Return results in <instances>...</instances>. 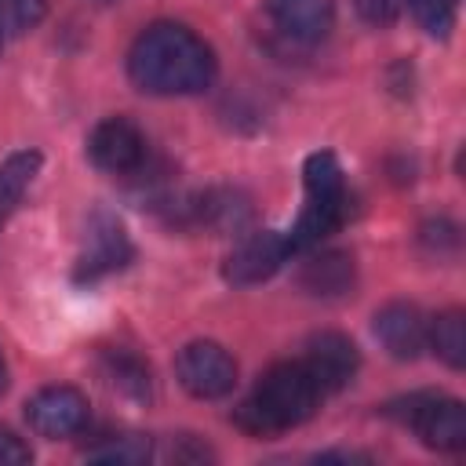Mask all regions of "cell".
<instances>
[{"instance_id": "6da1fadb", "label": "cell", "mask_w": 466, "mask_h": 466, "mask_svg": "<svg viewBox=\"0 0 466 466\" xmlns=\"http://www.w3.org/2000/svg\"><path fill=\"white\" fill-rule=\"evenodd\" d=\"M215 51L178 22H157L127 51V76L146 95H200L215 80Z\"/></svg>"}, {"instance_id": "7a4b0ae2", "label": "cell", "mask_w": 466, "mask_h": 466, "mask_svg": "<svg viewBox=\"0 0 466 466\" xmlns=\"http://www.w3.org/2000/svg\"><path fill=\"white\" fill-rule=\"evenodd\" d=\"M320 404V386L306 364H273L251 390V397L233 411V422L251 437H269L302 426Z\"/></svg>"}, {"instance_id": "3957f363", "label": "cell", "mask_w": 466, "mask_h": 466, "mask_svg": "<svg viewBox=\"0 0 466 466\" xmlns=\"http://www.w3.org/2000/svg\"><path fill=\"white\" fill-rule=\"evenodd\" d=\"M302 182H306V204H302L295 226L288 229L291 255L306 251V248H317L324 237L339 233L342 222H346V211H350L342 164L331 149H317V153L306 157Z\"/></svg>"}, {"instance_id": "277c9868", "label": "cell", "mask_w": 466, "mask_h": 466, "mask_svg": "<svg viewBox=\"0 0 466 466\" xmlns=\"http://www.w3.org/2000/svg\"><path fill=\"white\" fill-rule=\"evenodd\" d=\"M386 415L404 422L433 451H462L466 448V408L455 397L411 393V397L386 404Z\"/></svg>"}, {"instance_id": "5b68a950", "label": "cell", "mask_w": 466, "mask_h": 466, "mask_svg": "<svg viewBox=\"0 0 466 466\" xmlns=\"http://www.w3.org/2000/svg\"><path fill=\"white\" fill-rule=\"evenodd\" d=\"M175 379L189 397L218 400V397L233 393V386H237V360L226 346H218L211 339H197V342L178 350Z\"/></svg>"}, {"instance_id": "8992f818", "label": "cell", "mask_w": 466, "mask_h": 466, "mask_svg": "<svg viewBox=\"0 0 466 466\" xmlns=\"http://www.w3.org/2000/svg\"><path fill=\"white\" fill-rule=\"evenodd\" d=\"M135 248H131V237L124 229V222L98 208L91 211L87 218V229H84V248L76 255V280H98L106 273H116L131 262Z\"/></svg>"}, {"instance_id": "52a82bcc", "label": "cell", "mask_w": 466, "mask_h": 466, "mask_svg": "<svg viewBox=\"0 0 466 466\" xmlns=\"http://www.w3.org/2000/svg\"><path fill=\"white\" fill-rule=\"evenodd\" d=\"M288 255H291L288 233H280V229H251L226 255L222 277L229 284H237V288H251V284L269 280L288 262Z\"/></svg>"}, {"instance_id": "ba28073f", "label": "cell", "mask_w": 466, "mask_h": 466, "mask_svg": "<svg viewBox=\"0 0 466 466\" xmlns=\"http://www.w3.org/2000/svg\"><path fill=\"white\" fill-rule=\"evenodd\" d=\"M87 415H91V404L76 386H44L25 404L29 430L47 437V441L76 437L87 426Z\"/></svg>"}, {"instance_id": "9c48e42d", "label": "cell", "mask_w": 466, "mask_h": 466, "mask_svg": "<svg viewBox=\"0 0 466 466\" xmlns=\"http://www.w3.org/2000/svg\"><path fill=\"white\" fill-rule=\"evenodd\" d=\"M87 157L98 171L135 175L146 164V135L127 116H109L87 135Z\"/></svg>"}, {"instance_id": "30bf717a", "label": "cell", "mask_w": 466, "mask_h": 466, "mask_svg": "<svg viewBox=\"0 0 466 466\" xmlns=\"http://www.w3.org/2000/svg\"><path fill=\"white\" fill-rule=\"evenodd\" d=\"M302 364L313 375V382L320 386V393H335V390L353 382V375L360 368V353H357L350 335H342V331H317L306 342V360Z\"/></svg>"}, {"instance_id": "8fae6325", "label": "cell", "mask_w": 466, "mask_h": 466, "mask_svg": "<svg viewBox=\"0 0 466 466\" xmlns=\"http://www.w3.org/2000/svg\"><path fill=\"white\" fill-rule=\"evenodd\" d=\"M186 211H189V222H197V226H204L218 237L240 233L251 222V200H248V193H240L233 186H218V189L189 197Z\"/></svg>"}, {"instance_id": "7c38bea8", "label": "cell", "mask_w": 466, "mask_h": 466, "mask_svg": "<svg viewBox=\"0 0 466 466\" xmlns=\"http://www.w3.org/2000/svg\"><path fill=\"white\" fill-rule=\"evenodd\" d=\"M375 339L397 360H415L426 350V317L411 302H386L375 313Z\"/></svg>"}, {"instance_id": "4fadbf2b", "label": "cell", "mask_w": 466, "mask_h": 466, "mask_svg": "<svg viewBox=\"0 0 466 466\" xmlns=\"http://www.w3.org/2000/svg\"><path fill=\"white\" fill-rule=\"evenodd\" d=\"M266 11L273 25L295 44H317L335 25L331 0H266Z\"/></svg>"}, {"instance_id": "5bb4252c", "label": "cell", "mask_w": 466, "mask_h": 466, "mask_svg": "<svg viewBox=\"0 0 466 466\" xmlns=\"http://www.w3.org/2000/svg\"><path fill=\"white\" fill-rule=\"evenodd\" d=\"M357 284V266L350 251H317L299 269V288L313 299H342Z\"/></svg>"}, {"instance_id": "9a60e30c", "label": "cell", "mask_w": 466, "mask_h": 466, "mask_svg": "<svg viewBox=\"0 0 466 466\" xmlns=\"http://www.w3.org/2000/svg\"><path fill=\"white\" fill-rule=\"evenodd\" d=\"M98 368L102 379L127 400H149L153 397V375L149 364L142 357H135L131 350H102L98 353Z\"/></svg>"}, {"instance_id": "2e32d148", "label": "cell", "mask_w": 466, "mask_h": 466, "mask_svg": "<svg viewBox=\"0 0 466 466\" xmlns=\"http://www.w3.org/2000/svg\"><path fill=\"white\" fill-rule=\"evenodd\" d=\"M40 149H18L0 164V226L15 215V208L22 204L25 189L33 186V178L40 175Z\"/></svg>"}, {"instance_id": "e0dca14e", "label": "cell", "mask_w": 466, "mask_h": 466, "mask_svg": "<svg viewBox=\"0 0 466 466\" xmlns=\"http://www.w3.org/2000/svg\"><path fill=\"white\" fill-rule=\"evenodd\" d=\"M426 346L448 364V368H466V317L462 309H444L433 320H426Z\"/></svg>"}, {"instance_id": "ac0fdd59", "label": "cell", "mask_w": 466, "mask_h": 466, "mask_svg": "<svg viewBox=\"0 0 466 466\" xmlns=\"http://www.w3.org/2000/svg\"><path fill=\"white\" fill-rule=\"evenodd\" d=\"M91 462H116V466H138L153 455V444L149 437H138V433H120V437H102L98 444H91L84 451Z\"/></svg>"}, {"instance_id": "d6986e66", "label": "cell", "mask_w": 466, "mask_h": 466, "mask_svg": "<svg viewBox=\"0 0 466 466\" xmlns=\"http://www.w3.org/2000/svg\"><path fill=\"white\" fill-rule=\"evenodd\" d=\"M411 7V18L419 22V29H426L430 36L444 40L455 29L459 18V0H404Z\"/></svg>"}, {"instance_id": "ffe728a7", "label": "cell", "mask_w": 466, "mask_h": 466, "mask_svg": "<svg viewBox=\"0 0 466 466\" xmlns=\"http://www.w3.org/2000/svg\"><path fill=\"white\" fill-rule=\"evenodd\" d=\"M47 15V0H0V36H25Z\"/></svg>"}, {"instance_id": "44dd1931", "label": "cell", "mask_w": 466, "mask_h": 466, "mask_svg": "<svg viewBox=\"0 0 466 466\" xmlns=\"http://www.w3.org/2000/svg\"><path fill=\"white\" fill-rule=\"evenodd\" d=\"M353 7H357V15H360L368 25L386 29V25H393V22L400 18L404 0H353Z\"/></svg>"}, {"instance_id": "7402d4cb", "label": "cell", "mask_w": 466, "mask_h": 466, "mask_svg": "<svg viewBox=\"0 0 466 466\" xmlns=\"http://www.w3.org/2000/svg\"><path fill=\"white\" fill-rule=\"evenodd\" d=\"M29 459H33L29 444L18 433H11V430L0 426V466H25Z\"/></svg>"}, {"instance_id": "603a6c76", "label": "cell", "mask_w": 466, "mask_h": 466, "mask_svg": "<svg viewBox=\"0 0 466 466\" xmlns=\"http://www.w3.org/2000/svg\"><path fill=\"white\" fill-rule=\"evenodd\" d=\"M422 244H426V248H433V251H441L444 244H448V248H455V244H459V229H455L451 222H444V218L426 222V226H422Z\"/></svg>"}, {"instance_id": "cb8c5ba5", "label": "cell", "mask_w": 466, "mask_h": 466, "mask_svg": "<svg viewBox=\"0 0 466 466\" xmlns=\"http://www.w3.org/2000/svg\"><path fill=\"white\" fill-rule=\"evenodd\" d=\"M317 462H368V455H360V451H324V455H317Z\"/></svg>"}, {"instance_id": "d4e9b609", "label": "cell", "mask_w": 466, "mask_h": 466, "mask_svg": "<svg viewBox=\"0 0 466 466\" xmlns=\"http://www.w3.org/2000/svg\"><path fill=\"white\" fill-rule=\"evenodd\" d=\"M7 390V360H4V350H0V393Z\"/></svg>"}, {"instance_id": "484cf974", "label": "cell", "mask_w": 466, "mask_h": 466, "mask_svg": "<svg viewBox=\"0 0 466 466\" xmlns=\"http://www.w3.org/2000/svg\"><path fill=\"white\" fill-rule=\"evenodd\" d=\"M0 40H4V36H0Z\"/></svg>"}]
</instances>
